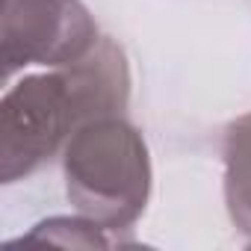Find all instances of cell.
<instances>
[{
    "mask_svg": "<svg viewBox=\"0 0 251 251\" xmlns=\"http://www.w3.org/2000/svg\"><path fill=\"white\" fill-rule=\"evenodd\" d=\"M127 100L130 65L109 36L71 65L24 77L0 100V180L30 177L83 124L121 115Z\"/></svg>",
    "mask_w": 251,
    "mask_h": 251,
    "instance_id": "obj_1",
    "label": "cell"
},
{
    "mask_svg": "<svg viewBox=\"0 0 251 251\" xmlns=\"http://www.w3.org/2000/svg\"><path fill=\"white\" fill-rule=\"evenodd\" d=\"M68 201L103 230H130L151 198V157L142 133L121 115L95 118L62 154Z\"/></svg>",
    "mask_w": 251,
    "mask_h": 251,
    "instance_id": "obj_2",
    "label": "cell"
},
{
    "mask_svg": "<svg viewBox=\"0 0 251 251\" xmlns=\"http://www.w3.org/2000/svg\"><path fill=\"white\" fill-rule=\"evenodd\" d=\"M98 24L83 0H3V74L27 65L62 68L98 45Z\"/></svg>",
    "mask_w": 251,
    "mask_h": 251,
    "instance_id": "obj_3",
    "label": "cell"
},
{
    "mask_svg": "<svg viewBox=\"0 0 251 251\" xmlns=\"http://www.w3.org/2000/svg\"><path fill=\"white\" fill-rule=\"evenodd\" d=\"M225 204L233 225L251 236V112L227 124L225 142Z\"/></svg>",
    "mask_w": 251,
    "mask_h": 251,
    "instance_id": "obj_4",
    "label": "cell"
},
{
    "mask_svg": "<svg viewBox=\"0 0 251 251\" xmlns=\"http://www.w3.org/2000/svg\"><path fill=\"white\" fill-rule=\"evenodd\" d=\"M27 242H53V245H77V248H109L112 239L106 230L89 219V216H53L48 222H39L30 233Z\"/></svg>",
    "mask_w": 251,
    "mask_h": 251,
    "instance_id": "obj_5",
    "label": "cell"
}]
</instances>
